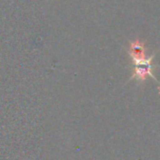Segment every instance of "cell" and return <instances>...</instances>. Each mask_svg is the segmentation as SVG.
I'll use <instances>...</instances> for the list:
<instances>
[{
	"label": "cell",
	"mask_w": 160,
	"mask_h": 160,
	"mask_svg": "<svg viewBox=\"0 0 160 160\" xmlns=\"http://www.w3.org/2000/svg\"><path fill=\"white\" fill-rule=\"evenodd\" d=\"M155 56V54L152 55L149 58H146L144 60L135 63V72L133 73L132 79H138V81L143 82L144 80L147 78V76H151L153 79L156 80L155 76H153V74L152 73V60L153 58V57ZM157 81V80H156ZM158 82V81H157ZM159 83V82H158Z\"/></svg>",
	"instance_id": "6da1fadb"
},
{
	"label": "cell",
	"mask_w": 160,
	"mask_h": 160,
	"mask_svg": "<svg viewBox=\"0 0 160 160\" xmlns=\"http://www.w3.org/2000/svg\"><path fill=\"white\" fill-rule=\"evenodd\" d=\"M129 54H130V57H131L134 64L144 60L146 58L144 44L139 40H137V41L131 42Z\"/></svg>",
	"instance_id": "7a4b0ae2"
}]
</instances>
